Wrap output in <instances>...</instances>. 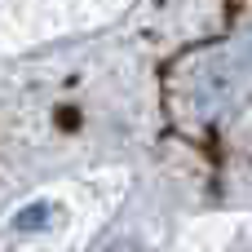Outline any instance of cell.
Here are the masks:
<instances>
[{"mask_svg": "<svg viewBox=\"0 0 252 252\" xmlns=\"http://www.w3.org/2000/svg\"><path fill=\"white\" fill-rule=\"evenodd\" d=\"M106 252H146V248H137V244H115V248H106Z\"/></svg>", "mask_w": 252, "mask_h": 252, "instance_id": "1", "label": "cell"}]
</instances>
